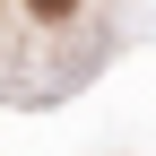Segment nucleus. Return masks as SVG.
I'll return each mask as SVG.
<instances>
[{
    "label": "nucleus",
    "instance_id": "1",
    "mask_svg": "<svg viewBox=\"0 0 156 156\" xmlns=\"http://www.w3.org/2000/svg\"><path fill=\"white\" fill-rule=\"evenodd\" d=\"M78 9V0H35V17H69Z\"/></svg>",
    "mask_w": 156,
    "mask_h": 156
}]
</instances>
